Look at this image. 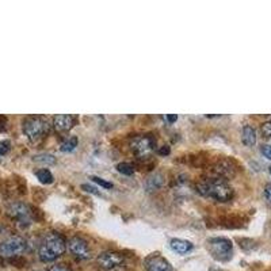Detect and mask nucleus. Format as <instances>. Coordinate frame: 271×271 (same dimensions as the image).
Returning <instances> with one entry per match:
<instances>
[{
  "label": "nucleus",
  "mask_w": 271,
  "mask_h": 271,
  "mask_svg": "<svg viewBox=\"0 0 271 271\" xmlns=\"http://www.w3.org/2000/svg\"><path fill=\"white\" fill-rule=\"evenodd\" d=\"M48 271H71L67 266L64 265H56V266H52Z\"/></svg>",
  "instance_id": "5701e85b"
},
{
  "label": "nucleus",
  "mask_w": 271,
  "mask_h": 271,
  "mask_svg": "<svg viewBox=\"0 0 271 271\" xmlns=\"http://www.w3.org/2000/svg\"><path fill=\"white\" fill-rule=\"evenodd\" d=\"M207 250L216 261L227 262L232 258L233 246H232V242L229 239L214 237V239H210L207 242Z\"/></svg>",
  "instance_id": "7ed1b4c3"
},
{
  "label": "nucleus",
  "mask_w": 271,
  "mask_h": 271,
  "mask_svg": "<svg viewBox=\"0 0 271 271\" xmlns=\"http://www.w3.org/2000/svg\"><path fill=\"white\" fill-rule=\"evenodd\" d=\"M10 141H1L0 143V155H5V153L10 151Z\"/></svg>",
  "instance_id": "412c9836"
},
{
  "label": "nucleus",
  "mask_w": 271,
  "mask_h": 271,
  "mask_svg": "<svg viewBox=\"0 0 271 271\" xmlns=\"http://www.w3.org/2000/svg\"><path fill=\"white\" fill-rule=\"evenodd\" d=\"M145 266H147V271H174L171 263L159 255H153V257L148 258L145 262Z\"/></svg>",
  "instance_id": "1a4fd4ad"
},
{
  "label": "nucleus",
  "mask_w": 271,
  "mask_h": 271,
  "mask_svg": "<svg viewBox=\"0 0 271 271\" xmlns=\"http://www.w3.org/2000/svg\"><path fill=\"white\" fill-rule=\"evenodd\" d=\"M261 152H262V155L265 156V158L269 159V160H271V145H262Z\"/></svg>",
  "instance_id": "aec40b11"
},
{
  "label": "nucleus",
  "mask_w": 271,
  "mask_h": 271,
  "mask_svg": "<svg viewBox=\"0 0 271 271\" xmlns=\"http://www.w3.org/2000/svg\"><path fill=\"white\" fill-rule=\"evenodd\" d=\"M159 153H160V155H168V153H170V148H168V147H163V148H160Z\"/></svg>",
  "instance_id": "a878e982"
},
{
  "label": "nucleus",
  "mask_w": 271,
  "mask_h": 271,
  "mask_svg": "<svg viewBox=\"0 0 271 271\" xmlns=\"http://www.w3.org/2000/svg\"><path fill=\"white\" fill-rule=\"evenodd\" d=\"M34 160L40 163H49V164L56 163V159L52 155H37V156H34Z\"/></svg>",
  "instance_id": "f3484780"
},
{
  "label": "nucleus",
  "mask_w": 271,
  "mask_h": 271,
  "mask_svg": "<svg viewBox=\"0 0 271 271\" xmlns=\"http://www.w3.org/2000/svg\"><path fill=\"white\" fill-rule=\"evenodd\" d=\"M82 187L86 190V191H89V192H92V194H96V195H99V192L96 191V188L92 187V186H89V184H83Z\"/></svg>",
  "instance_id": "b1692460"
},
{
  "label": "nucleus",
  "mask_w": 271,
  "mask_h": 271,
  "mask_svg": "<svg viewBox=\"0 0 271 271\" xmlns=\"http://www.w3.org/2000/svg\"><path fill=\"white\" fill-rule=\"evenodd\" d=\"M265 199H266L267 205L271 207V184H266V187H265Z\"/></svg>",
  "instance_id": "4be33fe9"
},
{
  "label": "nucleus",
  "mask_w": 271,
  "mask_h": 271,
  "mask_svg": "<svg viewBox=\"0 0 271 271\" xmlns=\"http://www.w3.org/2000/svg\"><path fill=\"white\" fill-rule=\"evenodd\" d=\"M11 217H14L16 218L19 222H23V224H30L31 221V212H30V209L27 205L25 203H14L12 206L10 207V210H8Z\"/></svg>",
  "instance_id": "9d476101"
},
{
  "label": "nucleus",
  "mask_w": 271,
  "mask_h": 271,
  "mask_svg": "<svg viewBox=\"0 0 271 271\" xmlns=\"http://www.w3.org/2000/svg\"><path fill=\"white\" fill-rule=\"evenodd\" d=\"M123 263V257L118 252L113 251H106L102 252L98 257V265L103 270H113L117 269Z\"/></svg>",
  "instance_id": "6e6552de"
},
{
  "label": "nucleus",
  "mask_w": 271,
  "mask_h": 271,
  "mask_svg": "<svg viewBox=\"0 0 271 271\" xmlns=\"http://www.w3.org/2000/svg\"><path fill=\"white\" fill-rule=\"evenodd\" d=\"M37 178H38L40 182L44 183V184H50V183H53V175H52V173H50L49 170H46V168L38 170V171H37Z\"/></svg>",
  "instance_id": "4468645a"
},
{
  "label": "nucleus",
  "mask_w": 271,
  "mask_h": 271,
  "mask_svg": "<svg viewBox=\"0 0 271 271\" xmlns=\"http://www.w3.org/2000/svg\"><path fill=\"white\" fill-rule=\"evenodd\" d=\"M155 144H156L155 138L149 136H138L132 140L130 147H132V151H134V153L138 156H147L153 151Z\"/></svg>",
  "instance_id": "0eeeda50"
},
{
  "label": "nucleus",
  "mask_w": 271,
  "mask_h": 271,
  "mask_svg": "<svg viewBox=\"0 0 271 271\" xmlns=\"http://www.w3.org/2000/svg\"><path fill=\"white\" fill-rule=\"evenodd\" d=\"M67 250V243L63 239V236H60L59 233H49L44 237V240L41 243L40 250H38V255L40 259L45 263L48 262L56 261L57 258H60Z\"/></svg>",
  "instance_id": "f03ea898"
},
{
  "label": "nucleus",
  "mask_w": 271,
  "mask_h": 271,
  "mask_svg": "<svg viewBox=\"0 0 271 271\" xmlns=\"http://www.w3.org/2000/svg\"><path fill=\"white\" fill-rule=\"evenodd\" d=\"M166 119H167L168 122H175V121H177L178 119V115H175V114H174V115H166Z\"/></svg>",
  "instance_id": "393cba45"
},
{
  "label": "nucleus",
  "mask_w": 271,
  "mask_h": 271,
  "mask_svg": "<svg viewBox=\"0 0 271 271\" xmlns=\"http://www.w3.org/2000/svg\"><path fill=\"white\" fill-rule=\"evenodd\" d=\"M91 179H92L95 183H98V184H100V186H102V187H104V188H111V187H113V183L106 182L104 179H100V178H98V177H91Z\"/></svg>",
  "instance_id": "a211bd4d"
},
{
  "label": "nucleus",
  "mask_w": 271,
  "mask_h": 271,
  "mask_svg": "<svg viewBox=\"0 0 271 271\" xmlns=\"http://www.w3.org/2000/svg\"><path fill=\"white\" fill-rule=\"evenodd\" d=\"M78 147V137H69L67 141H64V143L61 144V151L63 152H72L75 148Z\"/></svg>",
  "instance_id": "2eb2a0df"
},
{
  "label": "nucleus",
  "mask_w": 271,
  "mask_h": 271,
  "mask_svg": "<svg viewBox=\"0 0 271 271\" xmlns=\"http://www.w3.org/2000/svg\"><path fill=\"white\" fill-rule=\"evenodd\" d=\"M117 170H118V173L123 174V175H132L134 173L133 166L129 163H119L117 166Z\"/></svg>",
  "instance_id": "dca6fc26"
},
{
  "label": "nucleus",
  "mask_w": 271,
  "mask_h": 271,
  "mask_svg": "<svg viewBox=\"0 0 271 271\" xmlns=\"http://www.w3.org/2000/svg\"><path fill=\"white\" fill-rule=\"evenodd\" d=\"M270 119H271V118H270Z\"/></svg>",
  "instance_id": "cd10ccee"
},
{
  "label": "nucleus",
  "mask_w": 271,
  "mask_h": 271,
  "mask_svg": "<svg viewBox=\"0 0 271 271\" xmlns=\"http://www.w3.org/2000/svg\"><path fill=\"white\" fill-rule=\"evenodd\" d=\"M27 250V242L20 236H11L0 243V258H16L25 254Z\"/></svg>",
  "instance_id": "39448f33"
},
{
  "label": "nucleus",
  "mask_w": 271,
  "mask_h": 271,
  "mask_svg": "<svg viewBox=\"0 0 271 271\" xmlns=\"http://www.w3.org/2000/svg\"><path fill=\"white\" fill-rule=\"evenodd\" d=\"M242 140L243 144L247 145V147L255 145V143H257V132H255V129L252 128V126H250V125H246V126L243 128Z\"/></svg>",
  "instance_id": "ddd939ff"
},
{
  "label": "nucleus",
  "mask_w": 271,
  "mask_h": 271,
  "mask_svg": "<svg viewBox=\"0 0 271 271\" xmlns=\"http://www.w3.org/2000/svg\"><path fill=\"white\" fill-rule=\"evenodd\" d=\"M170 246H171V250L175 251L177 254H187L192 250V244L187 240H183V239H173L171 243H170Z\"/></svg>",
  "instance_id": "f8f14e48"
},
{
  "label": "nucleus",
  "mask_w": 271,
  "mask_h": 271,
  "mask_svg": "<svg viewBox=\"0 0 271 271\" xmlns=\"http://www.w3.org/2000/svg\"><path fill=\"white\" fill-rule=\"evenodd\" d=\"M68 250L69 252L78 258L80 261H87L91 258V250L87 243L84 242L80 237H72L68 240Z\"/></svg>",
  "instance_id": "423d86ee"
},
{
  "label": "nucleus",
  "mask_w": 271,
  "mask_h": 271,
  "mask_svg": "<svg viewBox=\"0 0 271 271\" xmlns=\"http://www.w3.org/2000/svg\"><path fill=\"white\" fill-rule=\"evenodd\" d=\"M197 190L203 197L213 198V199L221 201V202H227L233 195V190H232L231 186L220 178L202 181L201 183H198Z\"/></svg>",
  "instance_id": "f257e3e1"
},
{
  "label": "nucleus",
  "mask_w": 271,
  "mask_h": 271,
  "mask_svg": "<svg viewBox=\"0 0 271 271\" xmlns=\"http://www.w3.org/2000/svg\"><path fill=\"white\" fill-rule=\"evenodd\" d=\"M262 133L265 134V137H271V119L262 125Z\"/></svg>",
  "instance_id": "6ab92c4d"
},
{
  "label": "nucleus",
  "mask_w": 271,
  "mask_h": 271,
  "mask_svg": "<svg viewBox=\"0 0 271 271\" xmlns=\"http://www.w3.org/2000/svg\"><path fill=\"white\" fill-rule=\"evenodd\" d=\"M270 174H271V167H270Z\"/></svg>",
  "instance_id": "bb28decb"
},
{
  "label": "nucleus",
  "mask_w": 271,
  "mask_h": 271,
  "mask_svg": "<svg viewBox=\"0 0 271 271\" xmlns=\"http://www.w3.org/2000/svg\"><path fill=\"white\" fill-rule=\"evenodd\" d=\"M75 118L69 114H60L53 118V126L57 132H65L74 126Z\"/></svg>",
  "instance_id": "9b49d317"
},
{
  "label": "nucleus",
  "mask_w": 271,
  "mask_h": 271,
  "mask_svg": "<svg viewBox=\"0 0 271 271\" xmlns=\"http://www.w3.org/2000/svg\"><path fill=\"white\" fill-rule=\"evenodd\" d=\"M49 128L48 121L41 117H30L23 122V132L31 141H37L49 133Z\"/></svg>",
  "instance_id": "20e7f679"
}]
</instances>
